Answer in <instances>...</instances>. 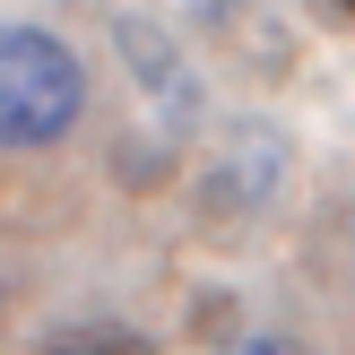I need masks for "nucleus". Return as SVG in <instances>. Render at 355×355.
<instances>
[{"label": "nucleus", "mask_w": 355, "mask_h": 355, "mask_svg": "<svg viewBox=\"0 0 355 355\" xmlns=\"http://www.w3.org/2000/svg\"><path fill=\"white\" fill-rule=\"evenodd\" d=\"M78 61L44 26H0V148H52L78 121Z\"/></svg>", "instance_id": "obj_1"}, {"label": "nucleus", "mask_w": 355, "mask_h": 355, "mask_svg": "<svg viewBox=\"0 0 355 355\" xmlns=\"http://www.w3.org/2000/svg\"><path fill=\"white\" fill-rule=\"evenodd\" d=\"M44 355H139V338L130 329H61Z\"/></svg>", "instance_id": "obj_2"}, {"label": "nucleus", "mask_w": 355, "mask_h": 355, "mask_svg": "<svg viewBox=\"0 0 355 355\" xmlns=\"http://www.w3.org/2000/svg\"><path fill=\"white\" fill-rule=\"evenodd\" d=\"M321 17H329V26H347V17H355V0H321Z\"/></svg>", "instance_id": "obj_3"}, {"label": "nucleus", "mask_w": 355, "mask_h": 355, "mask_svg": "<svg viewBox=\"0 0 355 355\" xmlns=\"http://www.w3.org/2000/svg\"><path fill=\"white\" fill-rule=\"evenodd\" d=\"M243 355H304V347H277V338H260V347H243Z\"/></svg>", "instance_id": "obj_4"}]
</instances>
